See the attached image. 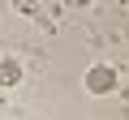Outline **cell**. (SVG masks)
<instances>
[{
	"instance_id": "1",
	"label": "cell",
	"mask_w": 129,
	"mask_h": 120,
	"mask_svg": "<svg viewBox=\"0 0 129 120\" xmlns=\"http://www.w3.org/2000/svg\"><path fill=\"white\" fill-rule=\"evenodd\" d=\"M112 86H116V73H112L108 65L86 69V90H90V94H112Z\"/></svg>"
},
{
	"instance_id": "2",
	"label": "cell",
	"mask_w": 129,
	"mask_h": 120,
	"mask_svg": "<svg viewBox=\"0 0 129 120\" xmlns=\"http://www.w3.org/2000/svg\"><path fill=\"white\" fill-rule=\"evenodd\" d=\"M17 77H22V69L13 65V60H0V82H5V86H13Z\"/></svg>"
}]
</instances>
